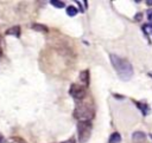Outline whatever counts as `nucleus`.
Returning <instances> with one entry per match:
<instances>
[{
  "mask_svg": "<svg viewBox=\"0 0 152 143\" xmlns=\"http://www.w3.org/2000/svg\"><path fill=\"white\" fill-rule=\"evenodd\" d=\"M109 143H120L121 142V136L119 132H113L110 136H109V139H108Z\"/></svg>",
  "mask_w": 152,
  "mask_h": 143,
  "instance_id": "1a4fd4ad",
  "label": "nucleus"
},
{
  "mask_svg": "<svg viewBox=\"0 0 152 143\" xmlns=\"http://www.w3.org/2000/svg\"><path fill=\"white\" fill-rule=\"evenodd\" d=\"M146 5H152V0H147L146 1Z\"/></svg>",
  "mask_w": 152,
  "mask_h": 143,
  "instance_id": "a211bd4d",
  "label": "nucleus"
},
{
  "mask_svg": "<svg viewBox=\"0 0 152 143\" xmlns=\"http://www.w3.org/2000/svg\"><path fill=\"white\" fill-rule=\"evenodd\" d=\"M74 116L78 119V122H90L95 117V105L93 99L89 97H84L81 100H77Z\"/></svg>",
  "mask_w": 152,
  "mask_h": 143,
  "instance_id": "f257e3e1",
  "label": "nucleus"
},
{
  "mask_svg": "<svg viewBox=\"0 0 152 143\" xmlns=\"http://www.w3.org/2000/svg\"><path fill=\"white\" fill-rule=\"evenodd\" d=\"M0 143H4V137L0 135Z\"/></svg>",
  "mask_w": 152,
  "mask_h": 143,
  "instance_id": "6ab92c4d",
  "label": "nucleus"
},
{
  "mask_svg": "<svg viewBox=\"0 0 152 143\" xmlns=\"http://www.w3.org/2000/svg\"><path fill=\"white\" fill-rule=\"evenodd\" d=\"M146 14H147V19H148V20H150V22L152 24V8H150V9L147 11V13H146Z\"/></svg>",
  "mask_w": 152,
  "mask_h": 143,
  "instance_id": "4468645a",
  "label": "nucleus"
},
{
  "mask_svg": "<svg viewBox=\"0 0 152 143\" xmlns=\"http://www.w3.org/2000/svg\"><path fill=\"white\" fill-rule=\"evenodd\" d=\"M2 56V47H1V39H0V57Z\"/></svg>",
  "mask_w": 152,
  "mask_h": 143,
  "instance_id": "f3484780",
  "label": "nucleus"
},
{
  "mask_svg": "<svg viewBox=\"0 0 152 143\" xmlns=\"http://www.w3.org/2000/svg\"><path fill=\"white\" fill-rule=\"evenodd\" d=\"M110 58V63L113 65V67L115 69L119 78L124 82H127L132 78L133 76V66L132 64L127 60V59H124L119 56H115V54H110L109 56Z\"/></svg>",
  "mask_w": 152,
  "mask_h": 143,
  "instance_id": "f03ea898",
  "label": "nucleus"
},
{
  "mask_svg": "<svg viewBox=\"0 0 152 143\" xmlns=\"http://www.w3.org/2000/svg\"><path fill=\"white\" fill-rule=\"evenodd\" d=\"M150 137H151V139H152V134H151V135H150Z\"/></svg>",
  "mask_w": 152,
  "mask_h": 143,
  "instance_id": "aec40b11",
  "label": "nucleus"
},
{
  "mask_svg": "<svg viewBox=\"0 0 152 143\" xmlns=\"http://www.w3.org/2000/svg\"><path fill=\"white\" fill-rule=\"evenodd\" d=\"M50 4H51L52 6H55V7H58V8H63L64 5H65L63 1H57V0H51Z\"/></svg>",
  "mask_w": 152,
  "mask_h": 143,
  "instance_id": "ddd939ff",
  "label": "nucleus"
},
{
  "mask_svg": "<svg viewBox=\"0 0 152 143\" xmlns=\"http://www.w3.org/2000/svg\"><path fill=\"white\" fill-rule=\"evenodd\" d=\"M80 80H81V83L83 84V86H88L89 85V71L88 70H83V71H81V73H80Z\"/></svg>",
  "mask_w": 152,
  "mask_h": 143,
  "instance_id": "423d86ee",
  "label": "nucleus"
},
{
  "mask_svg": "<svg viewBox=\"0 0 152 143\" xmlns=\"http://www.w3.org/2000/svg\"><path fill=\"white\" fill-rule=\"evenodd\" d=\"M140 19H141V13H138L135 15V20H140Z\"/></svg>",
  "mask_w": 152,
  "mask_h": 143,
  "instance_id": "dca6fc26",
  "label": "nucleus"
},
{
  "mask_svg": "<svg viewBox=\"0 0 152 143\" xmlns=\"http://www.w3.org/2000/svg\"><path fill=\"white\" fill-rule=\"evenodd\" d=\"M32 28L34 31H37V32H40V33H48L49 32V28L43 24H33Z\"/></svg>",
  "mask_w": 152,
  "mask_h": 143,
  "instance_id": "6e6552de",
  "label": "nucleus"
},
{
  "mask_svg": "<svg viewBox=\"0 0 152 143\" xmlns=\"http://www.w3.org/2000/svg\"><path fill=\"white\" fill-rule=\"evenodd\" d=\"M150 76H151V77H152V72H151V73H150Z\"/></svg>",
  "mask_w": 152,
  "mask_h": 143,
  "instance_id": "412c9836",
  "label": "nucleus"
},
{
  "mask_svg": "<svg viewBox=\"0 0 152 143\" xmlns=\"http://www.w3.org/2000/svg\"><path fill=\"white\" fill-rule=\"evenodd\" d=\"M77 13H78V9H77L75 6L70 5V6L66 7V14H68L69 17H75Z\"/></svg>",
  "mask_w": 152,
  "mask_h": 143,
  "instance_id": "9b49d317",
  "label": "nucleus"
},
{
  "mask_svg": "<svg viewBox=\"0 0 152 143\" xmlns=\"http://www.w3.org/2000/svg\"><path fill=\"white\" fill-rule=\"evenodd\" d=\"M132 141L134 143H144L146 141V134L142 131H135L132 135Z\"/></svg>",
  "mask_w": 152,
  "mask_h": 143,
  "instance_id": "39448f33",
  "label": "nucleus"
},
{
  "mask_svg": "<svg viewBox=\"0 0 152 143\" xmlns=\"http://www.w3.org/2000/svg\"><path fill=\"white\" fill-rule=\"evenodd\" d=\"M91 135V124L90 122H78L77 123V139L80 143L88 142Z\"/></svg>",
  "mask_w": 152,
  "mask_h": 143,
  "instance_id": "7ed1b4c3",
  "label": "nucleus"
},
{
  "mask_svg": "<svg viewBox=\"0 0 152 143\" xmlns=\"http://www.w3.org/2000/svg\"><path fill=\"white\" fill-rule=\"evenodd\" d=\"M5 33L7 35H14V37H18L19 38V35H20V27L19 26H12V27L7 28Z\"/></svg>",
  "mask_w": 152,
  "mask_h": 143,
  "instance_id": "0eeeda50",
  "label": "nucleus"
},
{
  "mask_svg": "<svg viewBox=\"0 0 152 143\" xmlns=\"http://www.w3.org/2000/svg\"><path fill=\"white\" fill-rule=\"evenodd\" d=\"M62 143H75V138L71 137V138H69V139H66V141H64V142H62Z\"/></svg>",
  "mask_w": 152,
  "mask_h": 143,
  "instance_id": "2eb2a0df",
  "label": "nucleus"
},
{
  "mask_svg": "<svg viewBox=\"0 0 152 143\" xmlns=\"http://www.w3.org/2000/svg\"><path fill=\"white\" fill-rule=\"evenodd\" d=\"M135 104L138 105V108H140L142 115H147V113H148V111H150V106H148L147 104H145V103H139V102H135Z\"/></svg>",
  "mask_w": 152,
  "mask_h": 143,
  "instance_id": "9d476101",
  "label": "nucleus"
},
{
  "mask_svg": "<svg viewBox=\"0 0 152 143\" xmlns=\"http://www.w3.org/2000/svg\"><path fill=\"white\" fill-rule=\"evenodd\" d=\"M7 143H26L21 137H18V136H13V137H10Z\"/></svg>",
  "mask_w": 152,
  "mask_h": 143,
  "instance_id": "f8f14e48",
  "label": "nucleus"
},
{
  "mask_svg": "<svg viewBox=\"0 0 152 143\" xmlns=\"http://www.w3.org/2000/svg\"><path fill=\"white\" fill-rule=\"evenodd\" d=\"M69 93L76 99V100H81L86 97V86L80 85V84H71Z\"/></svg>",
  "mask_w": 152,
  "mask_h": 143,
  "instance_id": "20e7f679",
  "label": "nucleus"
}]
</instances>
